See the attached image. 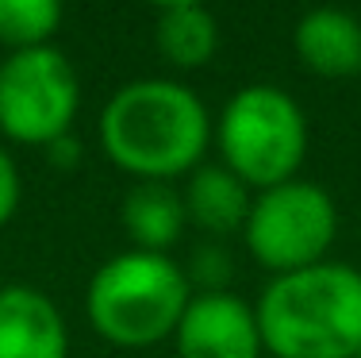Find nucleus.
<instances>
[{
	"label": "nucleus",
	"mask_w": 361,
	"mask_h": 358,
	"mask_svg": "<svg viewBox=\"0 0 361 358\" xmlns=\"http://www.w3.org/2000/svg\"><path fill=\"white\" fill-rule=\"evenodd\" d=\"M100 150L135 181H177L204 162L216 124L177 78H135L100 108Z\"/></svg>",
	"instance_id": "f257e3e1"
},
{
	"label": "nucleus",
	"mask_w": 361,
	"mask_h": 358,
	"mask_svg": "<svg viewBox=\"0 0 361 358\" xmlns=\"http://www.w3.org/2000/svg\"><path fill=\"white\" fill-rule=\"evenodd\" d=\"M254 312L273 358H361V270L350 262L273 278Z\"/></svg>",
	"instance_id": "f03ea898"
},
{
	"label": "nucleus",
	"mask_w": 361,
	"mask_h": 358,
	"mask_svg": "<svg viewBox=\"0 0 361 358\" xmlns=\"http://www.w3.org/2000/svg\"><path fill=\"white\" fill-rule=\"evenodd\" d=\"M188 301V274L169 254L150 251L111 254L85 289V309L97 335L119 351H146L173 339Z\"/></svg>",
	"instance_id": "7ed1b4c3"
},
{
	"label": "nucleus",
	"mask_w": 361,
	"mask_h": 358,
	"mask_svg": "<svg viewBox=\"0 0 361 358\" xmlns=\"http://www.w3.org/2000/svg\"><path fill=\"white\" fill-rule=\"evenodd\" d=\"M307 143H312L307 112L281 85H243L238 93H231L216 119L219 162L254 193L300 177Z\"/></svg>",
	"instance_id": "20e7f679"
},
{
	"label": "nucleus",
	"mask_w": 361,
	"mask_h": 358,
	"mask_svg": "<svg viewBox=\"0 0 361 358\" xmlns=\"http://www.w3.org/2000/svg\"><path fill=\"white\" fill-rule=\"evenodd\" d=\"M334 235H338V204L323 185L304 177L254 193L243 227L246 251L273 278L326 262Z\"/></svg>",
	"instance_id": "39448f33"
},
{
	"label": "nucleus",
	"mask_w": 361,
	"mask_h": 358,
	"mask_svg": "<svg viewBox=\"0 0 361 358\" xmlns=\"http://www.w3.org/2000/svg\"><path fill=\"white\" fill-rule=\"evenodd\" d=\"M81 81L54 42L12 50L0 62V131L12 143L47 150L62 135H73Z\"/></svg>",
	"instance_id": "423d86ee"
},
{
	"label": "nucleus",
	"mask_w": 361,
	"mask_h": 358,
	"mask_svg": "<svg viewBox=\"0 0 361 358\" xmlns=\"http://www.w3.org/2000/svg\"><path fill=\"white\" fill-rule=\"evenodd\" d=\"M177 358H262V328L250 301L231 289L192 293L173 331Z\"/></svg>",
	"instance_id": "0eeeda50"
},
{
	"label": "nucleus",
	"mask_w": 361,
	"mask_h": 358,
	"mask_svg": "<svg viewBox=\"0 0 361 358\" xmlns=\"http://www.w3.org/2000/svg\"><path fill=\"white\" fill-rule=\"evenodd\" d=\"M0 358H70V328L35 285H0Z\"/></svg>",
	"instance_id": "6e6552de"
},
{
	"label": "nucleus",
	"mask_w": 361,
	"mask_h": 358,
	"mask_svg": "<svg viewBox=\"0 0 361 358\" xmlns=\"http://www.w3.org/2000/svg\"><path fill=\"white\" fill-rule=\"evenodd\" d=\"M292 50L315 78H357L361 73V20L346 8H312L292 28Z\"/></svg>",
	"instance_id": "1a4fd4ad"
},
{
	"label": "nucleus",
	"mask_w": 361,
	"mask_h": 358,
	"mask_svg": "<svg viewBox=\"0 0 361 358\" xmlns=\"http://www.w3.org/2000/svg\"><path fill=\"white\" fill-rule=\"evenodd\" d=\"M185 212L188 224H196L208 235H235L246 227V216H250L254 204V189L243 181L238 174H231L223 162H208L204 158L192 174L185 177Z\"/></svg>",
	"instance_id": "9d476101"
},
{
	"label": "nucleus",
	"mask_w": 361,
	"mask_h": 358,
	"mask_svg": "<svg viewBox=\"0 0 361 358\" xmlns=\"http://www.w3.org/2000/svg\"><path fill=\"white\" fill-rule=\"evenodd\" d=\"M119 224L131 239V251L169 254L188 227L185 197L173 181H135L119 201Z\"/></svg>",
	"instance_id": "9b49d317"
},
{
	"label": "nucleus",
	"mask_w": 361,
	"mask_h": 358,
	"mask_svg": "<svg viewBox=\"0 0 361 358\" xmlns=\"http://www.w3.org/2000/svg\"><path fill=\"white\" fill-rule=\"evenodd\" d=\"M154 42H158V54L169 66L200 70L219 50V20L212 16V8L196 4V0H177V4L158 8Z\"/></svg>",
	"instance_id": "f8f14e48"
},
{
	"label": "nucleus",
	"mask_w": 361,
	"mask_h": 358,
	"mask_svg": "<svg viewBox=\"0 0 361 358\" xmlns=\"http://www.w3.org/2000/svg\"><path fill=\"white\" fill-rule=\"evenodd\" d=\"M62 4L58 0H0V47L31 50L50 47L62 28Z\"/></svg>",
	"instance_id": "ddd939ff"
},
{
	"label": "nucleus",
	"mask_w": 361,
	"mask_h": 358,
	"mask_svg": "<svg viewBox=\"0 0 361 358\" xmlns=\"http://www.w3.org/2000/svg\"><path fill=\"white\" fill-rule=\"evenodd\" d=\"M185 274H188V285H192V281L204 285L200 293H219V289L227 285V278H231V258H227L223 246H200L196 258H192V266H188Z\"/></svg>",
	"instance_id": "4468645a"
},
{
	"label": "nucleus",
	"mask_w": 361,
	"mask_h": 358,
	"mask_svg": "<svg viewBox=\"0 0 361 358\" xmlns=\"http://www.w3.org/2000/svg\"><path fill=\"white\" fill-rule=\"evenodd\" d=\"M23 201V181H20V166L8 155V147H0V227L12 224V216L20 212Z\"/></svg>",
	"instance_id": "2eb2a0df"
},
{
	"label": "nucleus",
	"mask_w": 361,
	"mask_h": 358,
	"mask_svg": "<svg viewBox=\"0 0 361 358\" xmlns=\"http://www.w3.org/2000/svg\"><path fill=\"white\" fill-rule=\"evenodd\" d=\"M77 155H81V143H77L73 135H62L58 143H50V147H47V162H50V166H62V169L77 166Z\"/></svg>",
	"instance_id": "dca6fc26"
}]
</instances>
